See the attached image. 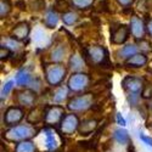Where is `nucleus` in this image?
Segmentation results:
<instances>
[{
	"label": "nucleus",
	"mask_w": 152,
	"mask_h": 152,
	"mask_svg": "<svg viewBox=\"0 0 152 152\" xmlns=\"http://www.w3.org/2000/svg\"><path fill=\"white\" fill-rule=\"evenodd\" d=\"M123 88L129 91L130 94H140L144 89V80L141 78H137V77H133V75H128L125 77L122 82Z\"/></svg>",
	"instance_id": "obj_9"
},
{
	"label": "nucleus",
	"mask_w": 152,
	"mask_h": 152,
	"mask_svg": "<svg viewBox=\"0 0 152 152\" xmlns=\"http://www.w3.org/2000/svg\"><path fill=\"white\" fill-rule=\"evenodd\" d=\"M43 135V145L46 150L49 151H54L60 146L61 142V136L60 134H57V132L53 128H44L40 133Z\"/></svg>",
	"instance_id": "obj_5"
},
{
	"label": "nucleus",
	"mask_w": 152,
	"mask_h": 152,
	"mask_svg": "<svg viewBox=\"0 0 152 152\" xmlns=\"http://www.w3.org/2000/svg\"><path fill=\"white\" fill-rule=\"evenodd\" d=\"M113 139H115L118 144H122V145L130 142V136H129L128 132L123 128H118L115 130V133H113Z\"/></svg>",
	"instance_id": "obj_19"
},
{
	"label": "nucleus",
	"mask_w": 152,
	"mask_h": 152,
	"mask_svg": "<svg viewBox=\"0 0 152 152\" xmlns=\"http://www.w3.org/2000/svg\"><path fill=\"white\" fill-rule=\"evenodd\" d=\"M16 84L20 86H26L31 83V74L27 69H22L17 73L16 75V79H15Z\"/></svg>",
	"instance_id": "obj_21"
},
{
	"label": "nucleus",
	"mask_w": 152,
	"mask_h": 152,
	"mask_svg": "<svg viewBox=\"0 0 152 152\" xmlns=\"http://www.w3.org/2000/svg\"><path fill=\"white\" fill-rule=\"evenodd\" d=\"M15 152H35V144L31 140H23L16 145Z\"/></svg>",
	"instance_id": "obj_22"
},
{
	"label": "nucleus",
	"mask_w": 152,
	"mask_h": 152,
	"mask_svg": "<svg viewBox=\"0 0 152 152\" xmlns=\"http://www.w3.org/2000/svg\"><path fill=\"white\" fill-rule=\"evenodd\" d=\"M35 129L32 125L24 124V125H14L12 128L4 133L5 140L10 142H20L23 140H29L31 137L35 135Z\"/></svg>",
	"instance_id": "obj_1"
},
{
	"label": "nucleus",
	"mask_w": 152,
	"mask_h": 152,
	"mask_svg": "<svg viewBox=\"0 0 152 152\" xmlns=\"http://www.w3.org/2000/svg\"><path fill=\"white\" fill-rule=\"evenodd\" d=\"M31 32V27L27 22H20L15 24L11 31V38L16 42H23L26 40Z\"/></svg>",
	"instance_id": "obj_13"
},
{
	"label": "nucleus",
	"mask_w": 152,
	"mask_h": 152,
	"mask_svg": "<svg viewBox=\"0 0 152 152\" xmlns=\"http://www.w3.org/2000/svg\"><path fill=\"white\" fill-rule=\"evenodd\" d=\"M9 56H11V50L7 46L1 45V48H0V58H1V60H6Z\"/></svg>",
	"instance_id": "obj_30"
},
{
	"label": "nucleus",
	"mask_w": 152,
	"mask_h": 152,
	"mask_svg": "<svg viewBox=\"0 0 152 152\" xmlns=\"http://www.w3.org/2000/svg\"><path fill=\"white\" fill-rule=\"evenodd\" d=\"M86 55L94 65H97V66H104L106 62H108V54L104 46L93 45L88 49Z\"/></svg>",
	"instance_id": "obj_6"
},
{
	"label": "nucleus",
	"mask_w": 152,
	"mask_h": 152,
	"mask_svg": "<svg viewBox=\"0 0 152 152\" xmlns=\"http://www.w3.org/2000/svg\"><path fill=\"white\" fill-rule=\"evenodd\" d=\"M45 113H46V107H43V106L34 107V110H32L29 112L27 121H28V123H32V124H38L40 122H44Z\"/></svg>",
	"instance_id": "obj_16"
},
{
	"label": "nucleus",
	"mask_w": 152,
	"mask_h": 152,
	"mask_svg": "<svg viewBox=\"0 0 152 152\" xmlns=\"http://www.w3.org/2000/svg\"><path fill=\"white\" fill-rule=\"evenodd\" d=\"M79 118L71 113V115H65V117L62 118L60 123V130L62 134L65 135H72L75 130H78L79 128Z\"/></svg>",
	"instance_id": "obj_8"
},
{
	"label": "nucleus",
	"mask_w": 152,
	"mask_h": 152,
	"mask_svg": "<svg viewBox=\"0 0 152 152\" xmlns=\"http://www.w3.org/2000/svg\"><path fill=\"white\" fill-rule=\"evenodd\" d=\"M11 11L10 0H0V18H5Z\"/></svg>",
	"instance_id": "obj_27"
},
{
	"label": "nucleus",
	"mask_w": 152,
	"mask_h": 152,
	"mask_svg": "<svg viewBox=\"0 0 152 152\" xmlns=\"http://www.w3.org/2000/svg\"><path fill=\"white\" fill-rule=\"evenodd\" d=\"M117 3L123 7H129L134 3V0H117Z\"/></svg>",
	"instance_id": "obj_33"
},
{
	"label": "nucleus",
	"mask_w": 152,
	"mask_h": 152,
	"mask_svg": "<svg viewBox=\"0 0 152 152\" xmlns=\"http://www.w3.org/2000/svg\"><path fill=\"white\" fill-rule=\"evenodd\" d=\"M71 4L74 9L85 10L94 4V0H71Z\"/></svg>",
	"instance_id": "obj_26"
},
{
	"label": "nucleus",
	"mask_w": 152,
	"mask_h": 152,
	"mask_svg": "<svg viewBox=\"0 0 152 152\" xmlns=\"http://www.w3.org/2000/svg\"><path fill=\"white\" fill-rule=\"evenodd\" d=\"M97 126H99V121L97 119H86V121H83L79 124L78 132H79L80 135L88 136V135L93 134L96 130Z\"/></svg>",
	"instance_id": "obj_15"
},
{
	"label": "nucleus",
	"mask_w": 152,
	"mask_h": 152,
	"mask_svg": "<svg viewBox=\"0 0 152 152\" xmlns=\"http://www.w3.org/2000/svg\"><path fill=\"white\" fill-rule=\"evenodd\" d=\"M128 152H136L135 147H134V145L132 142H129V145H128Z\"/></svg>",
	"instance_id": "obj_36"
},
{
	"label": "nucleus",
	"mask_w": 152,
	"mask_h": 152,
	"mask_svg": "<svg viewBox=\"0 0 152 152\" xmlns=\"http://www.w3.org/2000/svg\"><path fill=\"white\" fill-rule=\"evenodd\" d=\"M94 104V95L88 93L79 96H75L68 101V110L72 112H84L89 110Z\"/></svg>",
	"instance_id": "obj_3"
},
{
	"label": "nucleus",
	"mask_w": 152,
	"mask_h": 152,
	"mask_svg": "<svg viewBox=\"0 0 152 152\" xmlns=\"http://www.w3.org/2000/svg\"><path fill=\"white\" fill-rule=\"evenodd\" d=\"M58 15L57 12L54 10H49L46 11V14L44 16V23L48 28H55L57 26V22H58Z\"/></svg>",
	"instance_id": "obj_18"
},
{
	"label": "nucleus",
	"mask_w": 152,
	"mask_h": 152,
	"mask_svg": "<svg viewBox=\"0 0 152 152\" xmlns=\"http://www.w3.org/2000/svg\"><path fill=\"white\" fill-rule=\"evenodd\" d=\"M140 139L141 140L146 144V145H148V146H152V137H150V136H146L144 133H140Z\"/></svg>",
	"instance_id": "obj_32"
},
{
	"label": "nucleus",
	"mask_w": 152,
	"mask_h": 152,
	"mask_svg": "<svg viewBox=\"0 0 152 152\" xmlns=\"http://www.w3.org/2000/svg\"><path fill=\"white\" fill-rule=\"evenodd\" d=\"M117 122H118V124H121L122 126H125V125H126V122H125V119L123 118V116L121 115V113H117Z\"/></svg>",
	"instance_id": "obj_35"
},
{
	"label": "nucleus",
	"mask_w": 152,
	"mask_h": 152,
	"mask_svg": "<svg viewBox=\"0 0 152 152\" xmlns=\"http://www.w3.org/2000/svg\"><path fill=\"white\" fill-rule=\"evenodd\" d=\"M14 84H15L14 80H10V82H7V83L4 84L3 89H1V99H4V97L12 90V88H14Z\"/></svg>",
	"instance_id": "obj_29"
},
{
	"label": "nucleus",
	"mask_w": 152,
	"mask_h": 152,
	"mask_svg": "<svg viewBox=\"0 0 152 152\" xmlns=\"http://www.w3.org/2000/svg\"><path fill=\"white\" fill-rule=\"evenodd\" d=\"M63 55H65V49L62 46H57L51 54V58L54 62H60L63 60V57H65Z\"/></svg>",
	"instance_id": "obj_28"
},
{
	"label": "nucleus",
	"mask_w": 152,
	"mask_h": 152,
	"mask_svg": "<svg viewBox=\"0 0 152 152\" xmlns=\"http://www.w3.org/2000/svg\"><path fill=\"white\" fill-rule=\"evenodd\" d=\"M69 66H71L72 69L78 71L84 66V61L78 54H73L71 56V60H69Z\"/></svg>",
	"instance_id": "obj_25"
},
{
	"label": "nucleus",
	"mask_w": 152,
	"mask_h": 152,
	"mask_svg": "<svg viewBox=\"0 0 152 152\" xmlns=\"http://www.w3.org/2000/svg\"><path fill=\"white\" fill-rule=\"evenodd\" d=\"M89 83H90L89 75L85 73H82V72H77L71 75V78L68 79L67 86L69 88L71 91L79 93V91H83L84 89H86V88L89 86Z\"/></svg>",
	"instance_id": "obj_4"
},
{
	"label": "nucleus",
	"mask_w": 152,
	"mask_h": 152,
	"mask_svg": "<svg viewBox=\"0 0 152 152\" xmlns=\"http://www.w3.org/2000/svg\"><path fill=\"white\" fill-rule=\"evenodd\" d=\"M68 86H58L55 90L54 95H53V101L54 102H62L63 100H66L68 96Z\"/></svg>",
	"instance_id": "obj_23"
},
{
	"label": "nucleus",
	"mask_w": 152,
	"mask_h": 152,
	"mask_svg": "<svg viewBox=\"0 0 152 152\" xmlns=\"http://www.w3.org/2000/svg\"><path fill=\"white\" fill-rule=\"evenodd\" d=\"M23 116H24V113H23V110L21 107L11 106L5 112V115H4V122L9 126H14V125L18 124L22 121Z\"/></svg>",
	"instance_id": "obj_10"
},
{
	"label": "nucleus",
	"mask_w": 152,
	"mask_h": 152,
	"mask_svg": "<svg viewBox=\"0 0 152 152\" xmlns=\"http://www.w3.org/2000/svg\"><path fill=\"white\" fill-rule=\"evenodd\" d=\"M137 53V46L135 44H128L123 46L119 51H118V56L122 58H129L133 55H135Z\"/></svg>",
	"instance_id": "obj_20"
},
{
	"label": "nucleus",
	"mask_w": 152,
	"mask_h": 152,
	"mask_svg": "<svg viewBox=\"0 0 152 152\" xmlns=\"http://www.w3.org/2000/svg\"><path fill=\"white\" fill-rule=\"evenodd\" d=\"M130 34V28L125 24H119L118 27H116L111 33V42L116 45H121L126 42L128 37Z\"/></svg>",
	"instance_id": "obj_11"
},
{
	"label": "nucleus",
	"mask_w": 152,
	"mask_h": 152,
	"mask_svg": "<svg viewBox=\"0 0 152 152\" xmlns=\"http://www.w3.org/2000/svg\"><path fill=\"white\" fill-rule=\"evenodd\" d=\"M35 100H37V94L31 89H26L17 93V102L21 106L32 107L35 104Z\"/></svg>",
	"instance_id": "obj_14"
},
{
	"label": "nucleus",
	"mask_w": 152,
	"mask_h": 152,
	"mask_svg": "<svg viewBox=\"0 0 152 152\" xmlns=\"http://www.w3.org/2000/svg\"><path fill=\"white\" fill-rule=\"evenodd\" d=\"M44 73H45V78L46 82L53 85L56 86L58 84H61V82L65 79L66 77V68L61 63H49V65L44 66Z\"/></svg>",
	"instance_id": "obj_2"
},
{
	"label": "nucleus",
	"mask_w": 152,
	"mask_h": 152,
	"mask_svg": "<svg viewBox=\"0 0 152 152\" xmlns=\"http://www.w3.org/2000/svg\"><path fill=\"white\" fill-rule=\"evenodd\" d=\"M61 20L63 21L65 24H67V26H72V24L77 23V21L79 20V16L73 11H65L61 15Z\"/></svg>",
	"instance_id": "obj_24"
},
{
	"label": "nucleus",
	"mask_w": 152,
	"mask_h": 152,
	"mask_svg": "<svg viewBox=\"0 0 152 152\" xmlns=\"http://www.w3.org/2000/svg\"><path fill=\"white\" fill-rule=\"evenodd\" d=\"M147 63V57L145 54H135L132 57L126 58L125 65L128 67H133V68H139V67H144Z\"/></svg>",
	"instance_id": "obj_17"
},
{
	"label": "nucleus",
	"mask_w": 152,
	"mask_h": 152,
	"mask_svg": "<svg viewBox=\"0 0 152 152\" xmlns=\"http://www.w3.org/2000/svg\"><path fill=\"white\" fill-rule=\"evenodd\" d=\"M63 117H65V108L61 106H50L46 107L44 123L48 126H54L60 124Z\"/></svg>",
	"instance_id": "obj_7"
},
{
	"label": "nucleus",
	"mask_w": 152,
	"mask_h": 152,
	"mask_svg": "<svg viewBox=\"0 0 152 152\" xmlns=\"http://www.w3.org/2000/svg\"><path fill=\"white\" fill-rule=\"evenodd\" d=\"M130 34L135 38V39H144L145 33H146V24L141 18L137 16H133L130 18Z\"/></svg>",
	"instance_id": "obj_12"
},
{
	"label": "nucleus",
	"mask_w": 152,
	"mask_h": 152,
	"mask_svg": "<svg viewBox=\"0 0 152 152\" xmlns=\"http://www.w3.org/2000/svg\"><path fill=\"white\" fill-rule=\"evenodd\" d=\"M146 32L152 38V18L147 20V22H146Z\"/></svg>",
	"instance_id": "obj_34"
},
{
	"label": "nucleus",
	"mask_w": 152,
	"mask_h": 152,
	"mask_svg": "<svg viewBox=\"0 0 152 152\" xmlns=\"http://www.w3.org/2000/svg\"><path fill=\"white\" fill-rule=\"evenodd\" d=\"M141 95L145 97V99H151L152 97V85L150 86H144V89L141 91Z\"/></svg>",
	"instance_id": "obj_31"
}]
</instances>
